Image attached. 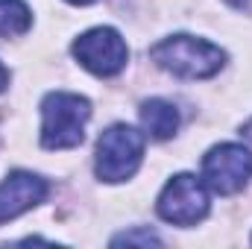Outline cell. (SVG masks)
Wrapping results in <instances>:
<instances>
[{
    "label": "cell",
    "instance_id": "obj_11",
    "mask_svg": "<svg viewBox=\"0 0 252 249\" xmlns=\"http://www.w3.org/2000/svg\"><path fill=\"white\" fill-rule=\"evenodd\" d=\"M226 3L235 9H252V0H226Z\"/></svg>",
    "mask_w": 252,
    "mask_h": 249
},
{
    "label": "cell",
    "instance_id": "obj_10",
    "mask_svg": "<svg viewBox=\"0 0 252 249\" xmlns=\"http://www.w3.org/2000/svg\"><path fill=\"white\" fill-rule=\"evenodd\" d=\"M121 244H138V247H161V241H158V235H153L150 229H135V232H124V235H118L115 241H112V247H121Z\"/></svg>",
    "mask_w": 252,
    "mask_h": 249
},
{
    "label": "cell",
    "instance_id": "obj_2",
    "mask_svg": "<svg viewBox=\"0 0 252 249\" xmlns=\"http://www.w3.org/2000/svg\"><path fill=\"white\" fill-rule=\"evenodd\" d=\"M91 103L70 91H50L41 100V144L47 150H70L82 144Z\"/></svg>",
    "mask_w": 252,
    "mask_h": 249
},
{
    "label": "cell",
    "instance_id": "obj_12",
    "mask_svg": "<svg viewBox=\"0 0 252 249\" xmlns=\"http://www.w3.org/2000/svg\"><path fill=\"white\" fill-rule=\"evenodd\" d=\"M6 85H9V70L0 64V91H6Z\"/></svg>",
    "mask_w": 252,
    "mask_h": 249
},
{
    "label": "cell",
    "instance_id": "obj_3",
    "mask_svg": "<svg viewBox=\"0 0 252 249\" xmlns=\"http://www.w3.org/2000/svg\"><path fill=\"white\" fill-rule=\"evenodd\" d=\"M144 158V135L126 124L109 126L97 141V176L103 182H126Z\"/></svg>",
    "mask_w": 252,
    "mask_h": 249
},
{
    "label": "cell",
    "instance_id": "obj_14",
    "mask_svg": "<svg viewBox=\"0 0 252 249\" xmlns=\"http://www.w3.org/2000/svg\"><path fill=\"white\" fill-rule=\"evenodd\" d=\"M67 3H76V6H88V3H94V0H67Z\"/></svg>",
    "mask_w": 252,
    "mask_h": 249
},
{
    "label": "cell",
    "instance_id": "obj_6",
    "mask_svg": "<svg viewBox=\"0 0 252 249\" xmlns=\"http://www.w3.org/2000/svg\"><path fill=\"white\" fill-rule=\"evenodd\" d=\"M73 56L85 70H91L97 76H115L126 67L129 50H126V41L121 38L118 30L94 27L73 41Z\"/></svg>",
    "mask_w": 252,
    "mask_h": 249
},
{
    "label": "cell",
    "instance_id": "obj_5",
    "mask_svg": "<svg viewBox=\"0 0 252 249\" xmlns=\"http://www.w3.org/2000/svg\"><path fill=\"white\" fill-rule=\"evenodd\" d=\"M202 179L220 196H232L244 190L252 179V153L241 144L211 147L202 158Z\"/></svg>",
    "mask_w": 252,
    "mask_h": 249
},
{
    "label": "cell",
    "instance_id": "obj_13",
    "mask_svg": "<svg viewBox=\"0 0 252 249\" xmlns=\"http://www.w3.org/2000/svg\"><path fill=\"white\" fill-rule=\"evenodd\" d=\"M244 138H247V141H252V121L244 126Z\"/></svg>",
    "mask_w": 252,
    "mask_h": 249
},
{
    "label": "cell",
    "instance_id": "obj_9",
    "mask_svg": "<svg viewBox=\"0 0 252 249\" xmlns=\"http://www.w3.org/2000/svg\"><path fill=\"white\" fill-rule=\"evenodd\" d=\"M32 24V15L24 0H0V35H21Z\"/></svg>",
    "mask_w": 252,
    "mask_h": 249
},
{
    "label": "cell",
    "instance_id": "obj_1",
    "mask_svg": "<svg viewBox=\"0 0 252 249\" xmlns=\"http://www.w3.org/2000/svg\"><path fill=\"white\" fill-rule=\"evenodd\" d=\"M150 56L158 67H164L179 79H208L226 64V53L217 44L196 35H185V32L158 41L150 50Z\"/></svg>",
    "mask_w": 252,
    "mask_h": 249
},
{
    "label": "cell",
    "instance_id": "obj_7",
    "mask_svg": "<svg viewBox=\"0 0 252 249\" xmlns=\"http://www.w3.org/2000/svg\"><path fill=\"white\" fill-rule=\"evenodd\" d=\"M47 179L27 173V170H15L0 182V223L21 217L24 211L35 208L38 202H44L47 196Z\"/></svg>",
    "mask_w": 252,
    "mask_h": 249
},
{
    "label": "cell",
    "instance_id": "obj_4",
    "mask_svg": "<svg viewBox=\"0 0 252 249\" xmlns=\"http://www.w3.org/2000/svg\"><path fill=\"white\" fill-rule=\"evenodd\" d=\"M158 217L173 223V226H196L208 214V190L205 182L196 179L193 173L173 176L164 190L158 193Z\"/></svg>",
    "mask_w": 252,
    "mask_h": 249
},
{
    "label": "cell",
    "instance_id": "obj_8",
    "mask_svg": "<svg viewBox=\"0 0 252 249\" xmlns=\"http://www.w3.org/2000/svg\"><path fill=\"white\" fill-rule=\"evenodd\" d=\"M141 124L156 141H167L179 129V109L167 100H147L141 106Z\"/></svg>",
    "mask_w": 252,
    "mask_h": 249
}]
</instances>
